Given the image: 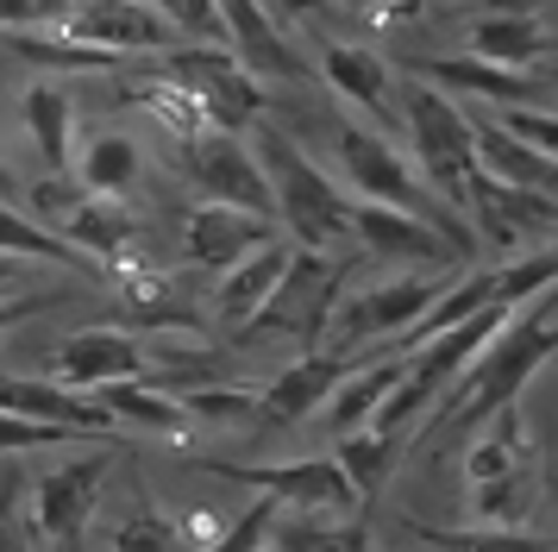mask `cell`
Segmentation results:
<instances>
[{
    "label": "cell",
    "mask_w": 558,
    "mask_h": 552,
    "mask_svg": "<svg viewBox=\"0 0 558 552\" xmlns=\"http://www.w3.org/2000/svg\"><path fill=\"white\" fill-rule=\"evenodd\" d=\"M257 7H264V13H270L277 25H289V32H295V25H307L314 13H320V0H257Z\"/></svg>",
    "instance_id": "cell-44"
},
{
    "label": "cell",
    "mask_w": 558,
    "mask_h": 552,
    "mask_svg": "<svg viewBox=\"0 0 558 552\" xmlns=\"http://www.w3.org/2000/svg\"><path fill=\"white\" fill-rule=\"evenodd\" d=\"M220 25H227V50L257 82H302L307 75V57L289 45V25H277L257 0H220Z\"/></svg>",
    "instance_id": "cell-16"
},
{
    "label": "cell",
    "mask_w": 558,
    "mask_h": 552,
    "mask_svg": "<svg viewBox=\"0 0 558 552\" xmlns=\"http://www.w3.org/2000/svg\"><path fill=\"white\" fill-rule=\"evenodd\" d=\"M182 170L202 182L207 201H232V207H252V214H270V220H277L270 176H264V164H257V151H252L245 132L202 125L195 139H182Z\"/></svg>",
    "instance_id": "cell-9"
},
{
    "label": "cell",
    "mask_w": 558,
    "mask_h": 552,
    "mask_svg": "<svg viewBox=\"0 0 558 552\" xmlns=\"http://www.w3.org/2000/svg\"><path fill=\"white\" fill-rule=\"evenodd\" d=\"M0 408L32 415V421L76 427V433H95V440L120 433V421L107 415V401L95 389H70V383H45V376H0Z\"/></svg>",
    "instance_id": "cell-19"
},
{
    "label": "cell",
    "mask_w": 558,
    "mask_h": 552,
    "mask_svg": "<svg viewBox=\"0 0 558 552\" xmlns=\"http://www.w3.org/2000/svg\"><path fill=\"white\" fill-rule=\"evenodd\" d=\"M345 13H389V0H339Z\"/></svg>",
    "instance_id": "cell-45"
},
{
    "label": "cell",
    "mask_w": 558,
    "mask_h": 552,
    "mask_svg": "<svg viewBox=\"0 0 558 552\" xmlns=\"http://www.w3.org/2000/svg\"><path fill=\"white\" fill-rule=\"evenodd\" d=\"M257 245H270V214L232 207V201H202L189 214V226H182L189 264H207V271H227V264H239Z\"/></svg>",
    "instance_id": "cell-18"
},
{
    "label": "cell",
    "mask_w": 558,
    "mask_h": 552,
    "mask_svg": "<svg viewBox=\"0 0 558 552\" xmlns=\"http://www.w3.org/2000/svg\"><path fill=\"white\" fill-rule=\"evenodd\" d=\"M452 276H396V283H377V289H357V296L332 301L327 333L339 346H364V339H402L408 326L427 314L433 301L446 296Z\"/></svg>",
    "instance_id": "cell-10"
},
{
    "label": "cell",
    "mask_w": 558,
    "mask_h": 552,
    "mask_svg": "<svg viewBox=\"0 0 558 552\" xmlns=\"http://www.w3.org/2000/svg\"><path fill=\"white\" fill-rule=\"evenodd\" d=\"M339 164H345V182H352L364 201L408 207V214H421L427 226H439L464 257H477V232H471V220H464L439 189H427L421 176L408 170V157L389 145V132H371V125H357V120L339 125Z\"/></svg>",
    "instance_id": "cell-3"
},
{
    "label": "cell",
    "mask_w": 558,
    "mask_h": 552,
    "mask_svg": "<svg viewBox=\"0 0 558 552\" xmlns=\"http://www.w3.org/2000/svg\"><path fill=\"white\" fill-rule=\"evenodd\" d=\"M20 113H26V132L38 157L51 170H76V100L63 95L57 82H32L20 95Z\"/></svg>",
    "instance_id": "cell-25"
},
{
    "label": "cell",
    "mask_w": 558,
    "mask_h": 552,
    "mask_svg": "<svg viewBox=\"0 0 558 552\" xmlns=\"http://www.w3.org/2000/svg\"><path fill=\"white\" fill-rule=\"evenodd\" d=\"M107 471H113V446L101 440L88 458H70V465H57V471L38 477V483H32V521H38V533L57 540V547H76L82 527L95 521V502H101Z\"/></svg>",
    "instance_id": "cell-12"
},
{
    "label": "cell",
    "mask_w": 558,
    "mask_h": 552,
    "mask_svg": "<svg viewBox=\"0 0 558 552\" xmlns=\"http://www.w3.org/2000/svg\"><path fill=\"white\" fill-rule=\"evenodd\" d=\"M408 540H421L427 552H558L553 540L521 533V527H427V521H408Z\"/></svg>",
    "instance_id": "cell-33"
},
{
    "label": "cell",
    "mask_w": 558,
    "mask_h": 552,
    "mask_svg": "<svg viewBox=\"0 0 558 552\" xmlns=\"http://www.w3.org/2000/svg\"><path fill=\"white\" fill-rule=\"evenodd\" d=\"M63 32L82 38V45H95V50H113V57H138V50H157L163 57V50L189 45L151 0H76Z\"/></svg>",
    "instance_id": "cell-13"
},
{
    "label": "cell",
    "mask_w": 558,
    "mask_h": 552,
    "mask_svg": "<svg viewBox=\"0 0 558 552\" xmlns=\"http://www.w3.org/2000/svg\"><path fill=\"white\" fill-rule=\"evenodd\" d=\"M533 496H539V477L527 465H514L502 477L471 483V515H477V527H521L533 515Z\"/></svg>",
    "instance_id": "cell-34"
},
{
    "label": "cell",
    "mask_w": 558,
    "mask_h": 552,
    "mask_svg": "<svg viewBox=\"0 0 558 552\" xmlns=\"http://www.w3.org/2000/svg\"><path fill=\"white\" fill-rule=\"evenodd\" d=\"M402 371H408V351H389V358H364L339 389H332V401L320 408L327 415V427L332 433H352V427H371V415L383 408V396L402 383Z\"/></svg>",
    "instance_id": "cell-24"
},
{
    "label": "cell",
    "mask_w": 558,
    "mask_h": 552,
    "mask_svg": "<svg viewBox=\"0 0 558 552\" xmlns=\"http://www.w3.org/2000/svg\"><path fill=\"white\" fill-rule=\"evenodd\" d=\"M32 533H38V521H32V490L20 477H7L0 483V552H32Z\"/></svg>",
    "instance_id": "cell-39"
},
{
    "label": "cell",
    "mask_w": 558,
    "mask_h": 552,
    "mask_svg": "<svg viewBox=\"0 0 558 552\" xmlns=\"http://www.w3.org/2000/svg\"><path fill=\"white\" fill-rule=\"evenodd\" d=\"M352 239H364L371 257H402V264H433V271L464 264V251H458L439 226H427L421 214H408V207H389V201H357Z\"/></svg>",
    "instance_id": "cell-15"
},
{
    "label": "cell",
    "mask_w": 558,
    "mask_h": 552,
    "mask_svg": "<svg viewBox=\"0 0 558 552\" xmlns=\"http://www.w3.org/2000/svg\"><path fill=\"white\" fill-rule=\"evenodd\" d=\"M202 471L245 483L257 496H270L277 508H302V515H352L364 508L352 490V477L339 471V458H282V465H239V458H202Z\"/></svg>",
    "instance_id": "cell-7"
},
{
    "label": "cell",
    "mask_w": 558,
    "mask_h": 552,
    "mask_svg": "<svg viewBox=\"0 0 558 552\" xmlns=\"http://www.w3.org/2000/svg\"><path fill=\"white\" fill-rule=\"evenodd\" d=\"M464 45H471V57H489V63H508V70H533L553 50V32H546V20L527 0H502V7L471 20Z\"/></svg>",
    "instance_id": "cell-21"
},
{
    "label": "cell",
    "mask_w": 558,
    "mask_h": 552,
    "mask_svg": "<svg viewBox=\"0 0 558 552\" xmlns=\"http://www.w3.org/2000/svg\"><path fill=\"white\" fill-rule=\"evenodd\" d=\"M113 552H195V540L182 533V521L157 515V508H138V515L113 533Z\"/></svg>",
    "instance_id": "cell-36"
},
{
    "label": "cell",
    "mask_w": 558,
    "mask_h": 552,
    "mask_svg": "<svg viewBox=\"0 0 558 552\" xmlns=\"http://www.w3.org/2000/svg\"><path fill=\"white\" fill-rule=\"evenodd\" d=\"M0 257H38V264H63V271H76V276H88V283H101V264H95L88 251H76L63 232L38 226L32 214L7 207V201H0Z\"/></svg>",
    "instance_id": "cell-28"
},
{
    "label": "cell",
    "mask_w": 558,
    "mask_h": 552,
    "mask_svg": "<svg viewBox=\"0 0 558 552\" xmlns=\"http://www.w3.org/2000/svg\"><path fill=\"white\" fill-rule=\"evenodd\" d=\"M339 283H345V264H339L332 251H295L289 271H282V283L270 289V301H264L239 333H245V339L282 333V339H295V346H320V339H327V321H332V301H339Z\"/></svg>",
    "instance_id": "cell-6"
},
{
    "label": "cell",
    "mask_w": 558,
    "mask_h": 552,
    "mask_svg": "<svg viewBox=\"0 0 558 552\" xmlns=\"http://www.w3.org/2000/svg\"><path fill=\"white\" fill-rule=\"evenodd\" d=\"M496 120L514 132V139H527L533 151H546V157H558V113L553 107H502Z\"/></svg>",
    "instance_id": "cell-43"
},
{
    "label": "cell",
    "mask_w": 558,
    "mask_h": 552,
    "mask_svg": "<svg viewBox=\"0 0 558 552\" xmlns=\"http://www.w3.org/2000/svg\"><path fill=\"white\" fill-rule=\"evenodd\" d=\"M396 100H402V132H408V151H414L421 176L458 207L464 182L477 170V120L464 113V100H452L446 88H433L421 75H408L396 88Z\"/></svg>",
    "instance_id": "cell-4"
},
{
    "label": "cell",
    "mask_w": 558,
    "mask_h": 552,
    "mask_svg": "<svg viewBox=\"0 0 558 552\" xmlns=\"http://www.w3.org/2000/svg\"><path fill=\"white\" fill-rule=\"evenodd\" d=\"M270 521H277V502L264 496V502H252V508L227 527V533H214L202 552H257L264 540H270Z\"/></svg>",
    "instance_id": "cell-40"
},
{
    "label": "cell",
    "mask_w": 558,
    "mask_h": 552,
    "mask_svg": "<svg viewBox=\"0 0 558 552\" xmlns=\"http://www.w3.org/2000/svg\"><path fill=\"white\" fill-rule=\"evenodd\" d=\"M477 170L508 182V189H539L558 195V157L533 151L527 139H514L502 120H477Z\"/></svg>",
    "instance_id": "cell-23"
},
{
    "label": "cell",
    "mask_w": 558,
    "mask_h": 552,
    "mask_svg": "<svg viewBox=\"0 0 558 552\" xmlns=\"http://www.w3.org/2000/svg\"><path fill=\"white\" fill-rule=\"evenodd\" d=\"M408 75H421L433 88H446L452 100H483V107H546V95H558L553 75L508 70L489 57H408Z\"/></svg>",
    "instance_id": "cell-11"
},
{
    "label": "cell",
    "mask_w": 558,
    "mask_h": 552,
    "mask_svg": "<svg viewBox=\"0 0 558 552\" xmlns=\"http://www.w3.org/2000/svg\"><path fill=\"white\" fill-rule=\"evenodd\" d=\"M0 283H13V257H0Z\"/></svg>",
    "instance_id": "cell-47"
},
{
    "label": "cell",
    "mask_w": 558,
    "mask_h": 552,
    "mask_svg": "<svg viewBox=\"0 0 558 552\" xmlns=\"http://www.w3.org/2000/svg\"><path fill=\"white\" fill-rule=\"evenodd\" d=\"M270 547L282 552H371V533H364V521H339L332 527L327 515H302L295 508V521H270Z\"/></svg>",
    "instance_id": "cell-35"
},
{
    "label": "cell",
    "mask_w": 558,
    "mask_h": 552,
    "mask_svg": "<svg viewBox=\"0 0 558 552\" xmlns=\"http://www.w3.org/2000/svg\"><path fill=\"white\" fill-rule=\"evenodd\" d=\"M189 421H257V396L245 389H202V396H182Z\"/></svg>",
    "instance_id": "cell-42"
},
{
    "label": "cell",
    "mask_w": 558,
    "mask_h": 552,
    "mask_svg": "<svg viewBox=\"0 0 558 552\" xmlns=\"http://www.w3.org/2000/svg\"><path fill=\"white\" fill-rule=\"evenodd\" d=\"M332 458H339V471L352 477L357 502H377L383 483H389V471L402 465V440H389V433H377V427H352V433H339Z\"/></svg>",
    "instance_id": "cell-30"
},
{
    "label": "cell",
    "mask_w": 558,
    "mask_h": 552,
    "mask_svg": "<svg viewBox=\"0 0 558 552\" xmlns=\"http://www.w3.org/2000/svg\"><path fill=\"white\" fill-rule=\"evenodd\" d=\"M76 0H0V32H57Z\"/></svg>",
    "instance_id": "cell-41"
},
{
    "label": "cell",
    "mask_w": 558,
    "mask_h": 552,
    "mask_svg": "<svg viewBox=\"0 0 558 552\" xmlns=\"http://www.w3.org/2000/svg\"><path fill=\"white\" fill-rule=\"evenodd\" d=\"M95 396L107 401V415L126 427H145V433H163V440H182L189 433V408H182L177 396H163V389H145L138 376H126V383H101Z\"/></svg>",
    "instance_id": "cell-29"
},
{
    "label": "cell",
    "mask_w": 558,
    "mask_h": 552,
    "mask_svg": "<svg viewBox=\"0 0 558 552\" xmlns=\"http://www.w3.org/2000/svg\"><path fill=\"white\" fill-rule=\"evenodd\" d=\"M151 7H157V13H163L170 25H177L189 45H207V38H214V45H227V25H220V0H151Z\"/></svg>",
    "instance_id": "cell-38"
},
{
    "label": "cell",
    "mask_w": 558,
    "mask_h": 552,
    "mask_svg": "<svg viewBox=\"0 0 558 552\" xmlns=\"http://www.w3.org/2000/svg\"><path fill=\"white\" fill-rule=\"evenodd\" d=\"M70 440H95V433H76V427L32 421V415L0 408V452H45V446H70Z\"/></svg>",
    "instance_id": "cell-37"
},
{
    "label": "cell",
    "mask_w": 558,
    "mask_h": 552,
    "mask_svg": "<svg viewBox=\"0 0 558 552\" xmlns=\"http://www.w3.org/2000/svg\"><path fill=\"white\" fill-rule=\"evenodd\" d=\"M63 239L88 257H126L132 239H138V220L126 214V201L120 195H82L70 214H63Z\"/></svg>",
    "instance_id": "cell-26"
},
{
    "label": "cell",
    "mask_w": 558,
    "mask_h": 552,
    "mask_svg": "<svg viewBox=\"0 0 558 552\" xmlns=\"http://www.w3.org/2000/svg\"><path fill=\"white\" fill-rule=\"evenodd\" d=\"M553 351H558V283L546 296H533L521 314H508L502 333L471 358V371L433 401V415L414 427V440H452V433L483 427L496 408L521 401V389L533 383V371H539ZM414 440H408V446H414Z\"/></svg>",
    "instance_id": "cell-1"
},
{
    "label": "cell",
    "mask_w": 558,
    "mask_h": 552,
    "mask_svg": "<svg viewBox=\"0 0 558 552\" xmlns=\"http://www.w3.org/2000/svg\"><path fill=\"white\" fill-rule=\"evenodd\" d=\"M126 376H145V346L120 326H82L57 346V383H70V389H101V383H126Z\"/></svg>",
    "instance_id": "cell-20"
},
{
    "label": "cell",
    "mask_w": 558,
    "mask_h": 552,
    "mask_svg": "<svg viewBox=\"0 0 558 552\" xmlns=\"http://www.w3.org/2000/svg\"><path fill=\"white\" fill-rule=\"evenodd\" d=\"M320 75L339 100H352L357 113H371L377 125H402V113L389 107L396 100V70L383 63V50L352 45V38H327L320 45Z\"/></svg>",
    "instance_id": "cell-17"
},
{
    "label": "cell",
    "mask_w": 558,
    "mask_h": 552,
    "mask_svg": "<svg viewBox=\"0 0 558 552\" xmlns=\"http://www.w3.org/2000/svg\"><path fill=\"white\" fill-rule=\"evenodd\" d=\"M464 220H471V232H477L489 251H514L533 245V239H558V195H539V189H508V182H496V176L471 170V182H464Z\"/></svg>",
    "instance_id": "cell-8"
},
{
    "label": "cell",
    "mask_w": 558,
    "mask_h": 552,
    "mask_svg": "<svg viewBox=\"0 0 558 552\" xmlns=\"http://www.w3.org/2000/svg\"><path fill=\"white\" fill-rule=\"evenodd\" d=\"M257 552H282V547H270V540H264V547H257Z\"/></svg>",
    "instance_id": "cell-48"
},
{
    "label": "cell",
    "mask_w": 558,
    "mask_h": 552,
    "mask_svg": "<svg viewBox=\"0 0 558 552\" xmlns=\"http://www.w3.org/2000/svg\"><path fill=\"white\" fill-rule=\"evenodd\" d=\"M289 257H295V251L270 239V245L245 251L239 264H227V276H220V289H214V321L239 333V326H245V321L257 314V308L270 301V289H277V283H282V271H289Z\"/></svg>",
    "instance_id": "cell-22"
},
{
    "label": "cell",
    "mask_w": 558,
    "mask_h": 552,
    "mask_svg": "<svg viewBox=\"0 0 558 552\" xmlns=\"http://www.w3.org/2000/svg\"><path fill=\"white\" fill-rule=\"evenodd\" d=\"M553 88H558V75H553Z\"/></svg>",
    "instance_id": "cell-49"
},
{
    "label": "cell",
    "mask_w": 558,
    "mask_h": 552,
    "mask_svg": "<svg viewBox=\"0 0 558 552\" xmlns=\"http://www.w3.org/2000/svg\"><path fill=\"white\" fill-rule=\"evenodd\" d=\"M514 465H527V421H521V401L496 408L483 421V440L464 452V483H483V477H502Z\"/></svg>",
    "instance_id": "cell-31"
},
{
    "label": "cell",
    "mask_w": 558,
    "mask_h": 552,
    "mask_svg": "<svg viewBox=\"0 0 558 552\" xmlns=\"http://www.w3.org/2000/svg\"><path fill=\"white\" fill-rule=\"evenodd\" d=\"M252 151L257 164H264V176H270V201H277V220L302 239L307 251H339L352 245V207L357 201L332 182L320 164H307L302 145L289 139V132H277V125H252Z\"/></svg>",
    "instance_id": "cell-2"
},
{
    "label": "cell",
    "mask_w": 558,
    "mask_h": 552,
    "mask_svg": "<svg viewBox=\"0 0 558 552\" xmlns=\"http://www.w3.org/2000/svg\"><path fill=\"white\" fill-rule=\"evenodd\" d=\"M7 189H13V170H7V157H0V195H7Z\"/></svg>",
    "instance_id": "cell-46"
},
{
    "label": "cell",
    "mask_w": 558,
    "mask_h": 552,
    "mask_svg": "<svg viewBox=\"0 0 558 552\" xmlns=\"http://www.w3.org/2000/svg\"><path fill=\"white\" fill-rule=\"evenodd\" d=\"M157 70L177 82L182 95L202 107L207 125H220V132H252L264 120V82H257L227 45L207 50V45H177L157 57Z\"/></svg>",
    "instance_id": "cell-5"
},
{
    "label": "cell",
    "mask_w": 558,
    "mask_h": 552,
    "mask_svg": "<svg viewBox=\"0 0 558 552\" xmlns=\"http://www.w3.org/2000/svg\"><path fill=\"white\" fill-rule=\"evenodd\" d=\"M138 170H145L138 139H132V132H113V125L88 132L82 151H76V182L88 195H126L132 182H138Z\"/></svg>",
    "instance_id": "cell-27"
},
{
    "label": "cell",
    "mask_w": 558,
    "mask_h": 552,
    "mask_svg": "<svg viewBox=\"0 0 558 552\" xmlns=\"http://www.w3.org/2000/svg\"><path fill=\"white\" fill-rule=\"evenodd\" d=\"M0 45L20 63H51V70H113V63H126L113 50H95V45H82V38H70L63 25L57 32H0Z\"/></svg>",
    "instance_id": "cell-32"
},
{
    "label": "cell",
    "mask_w": 558,
    "mask_h": 552,
    "mask_svg": "<svg viewBox=\"0 0 558 552\" xmlns=\"http://www.w3.org/2000/svg\"><path fill=\"white\" fill-rule=\"evenodd\" d=\"M357 364H364V351H307L295 364H282V371L270 376V389L257 396V421L295 427V421H307V415H320L332 401V389H339Z\"/></svg>",
    "instance_id": "cell-14"
}]
</instances>
